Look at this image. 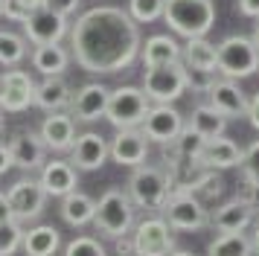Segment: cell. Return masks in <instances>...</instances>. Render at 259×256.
Returning a JSON list of instances; mask_svg holds the SVG:
<instances>
[{
	"label": "cell",
	"instance_id": "cell-3",
	"mask_svg": "<svg viewBox=\"0 0 259 256\" xmlns=\"http://www.w3.org/2000/svg\"><path fill=\"white\" fill-rule=\"evenodd\" d=\"M94 224L108 239H119V236L131 233V227H134V201L128 198V192L119 189V186H111L105 195L96 201Z\"/></svg>",
	"mask_w": 259,
	"mask_h": 256
},
{
	"label": "cell",
	"instance_id": "cell-13",
	"mask_svg": "<svg viewBox=\"0 0 259 256\" xmlns=\"http://www.w3.org/2000/svg\"><path fill=\"white\" fill-rule=\"evenodd\" d=\"M181 128H184V116L172 105H152L140 122V131L146 134V140H154L160 146L175 140L181 134Z\"/></svg>",
	"mask_w": 259,
	"mask_h": 256
},
{
	"label": "cell",
	"instance_id": "cell-31",
	"mask_svg": "<svg viewBox=\"0 0 259 256\" xmlns=\"http://www.w3.org/2000/svg\"><path fill=\"white\" fill-rule=\"evenodd\" d=\"M26 58V38L9 29H0V64L15 67Z\"/></svg>",
	"mask_w": 259,
	"mask_h": 256
},
{
	"label": "cell",
	"instance_id": "cell-30",
	"mask_svg": "<svg viewBox=\"0 0 259 256\" xmlns=\"http://www.w3.org/2000/svg\"><path fill=\"white\" fill-rule=\"evenodd\" d=\"M207 256H250V239L245 236V230L222 233V236L207 247Z\"/></svg>",
	"mask_w": 259,
	"mask_h": 256
},
{
	"label": "cell",
	"instance_id": "cell-40",
	"mask_svg": "<svg viewBox=\"0 0 259 256\" xmlns=\"http://www.w3.org/2000/svg\"><path fill=\"white\" fill-rule=\"evenodd\" d=\"M245 114H247V119H250V125L259 128V93L250 99V102H247V111H245Z\"/></svg>",
	"mask_w": 259,
	"mask_h": 256
},
{
	"label": "cell",
	"instance_id": "cell-9",
	"mask_svg": "<svg viewBox=\"0 0 259 256\" xmlns=\"http://www.w3.org/2000/svg\"><path fill=\"white\" fill-rule=\"evenodd\" d=\"M70 32V21L64 15L50 12L47 6H38L29 12V18L24 21V38L29 44H61V38Z\"/></svg>",
	"mask_w": 259,
	"mask_h": 256
},
{
	"label": "cell",
	"instance_id": "cell-16",
	"mask_svg": "<svg viewBox=\"0 0 259 256\" xmlns=\"http://www.w3.org/2000/svg\"><path fill=\"white\" fill-rule=\"evenodd\" d=\"M108 96H111V88L99 84V81L82 84V88L70 96L73 116H76L79 122H94V119H99V116H105Z\"/></svg>",
	"mask_w": 259,
	"mask_h": 256
},
{
	"label": "cell",
	"instance_id": "cell-45",
	"mask_svg": "<svg viewBox=\"0 0 259 256\" xmlns=\"http://www.w3.org/2000/svg\"><path fill=\"white\" fill-rule=\"evenodd\" d=\"M26 6H29V9H38V6H44V0H24Z\"/></svg>",
	"mask_w": 259,
	"mask_h": 256
},
{
	"label": "cell",
	"instance_id": "cell-24",
	"mask_svg": "<svg viewBox=\"0 0 259 256\" xmlns=\"http://www.w3.org/2000/svg\"><path fill=\"white\" fill-rule=\"evenodd\" d=\"M140 56L146 67H157V64H175L181 61V44L169 35H152L146 38V44L140 47Z\"/></svg>",
	"mask_w": 259,
	"mask_h": 256
},
{
	"label": "cell",
	"instance_id": "cell-35",
	"mask_svg": "<svg viewBox=\"0 0 259 256\" xmlns=\"http://www.w3.org/2000/svg\"><path fill=\"white\" fill-rule=\"evenodd\" d=\"M64 256H108V253H105V247L99 244V239H94V236H76L64 247Z\"/></svg>",
	"mask_w": 259,
	"mask_h": 256
},
{
	"label": "cell",
	"instance_id": "cell-28",
	"mask_svg": "<svg viewBox=\"0 0 259 256\" xmlns=\"http://www.w3.org/2000/svg\"><path fill=\"white\" fill-rule=\"evenodd\" d=\"M181 64L184 67H204L215 70V44H210L207 38H189L181 47Z\"/></svg>",
	"mask_w": 259,
	"mask_h": 256
},
{
	"label": "cell",
	"instance_id": "cell-7",
	"mask_svg": "<svg viewBox=\"0 0 259 256\" xmlns=\"http://www.w3.org/2000/svg\"><path fill=\"white\" fill-rule=\"evenodd\" d=\"M149 96L143 93V88L134 84H122L117 91H111L108 96V108H105V119L117 128H140L143 116L149 111Z\"/></svg>",
	"mask_w": 259,
	"mask_h": 256
},
{
	"label": "cell",
	"instance_id": "cell-44",
	"mask_svg": "<svg viewBox=\"0 0 259 256\" xmlns=\"http://www.w3.org/2000/svg\"><path fill=\"white\" fill-rule=\"evenodd\" d=\"M250 250H256V256H259V224H256V233H253V239H250Z\"/></svg>",
	"mask_w": 259,
	"mask_h": 256
},
{
	"label": "cell",
	"instance_id": "cell-11",
	"mask_svg": "<svg viewBox=\"0 0 259 256\" xmlns=\"http://www.w3.org/2000/svg\"><path fill=\"white\" fill-rule=\"evenodd\" d=\"M47 192L41 181H18V184L6 192V201H9V209H12V219L15 221H29L38 219L44 212V204H47Z\"/></svg>",
	"mask_w": 259,
	"mask_h": 256
},
{
	"label": "cell",
	"instance_id": "cell-8",
	"mask_svg": "<svg viewBox=\"0 0 259 256\" xmlns=\"http://www.w3.org/2000/svg\"><path fill=\"white\" fill-rule=\"evenodd\" d=\"M160 209H163L166 224L175 230H201L210 224V216L201 204V198L192 192H172Z\"/></svg>",
	"mask_w": 259,
	"mask_h": 256
},
{
	"label": "cell",
	"instance_id": "cell-41",
	"mask_svg": "<svg viewBox=\"0 0 259 256\" xmlns=\"http://www.w3.org/2000/svg\"><path fill=\"white\" fill-rule=\"evenodd\" d=\"M12 169V154H9V146L0 143V175H6Z\"/></svg>",
	"mask_w": 259,
	"mask_h": 256
},
{
	"label": "cell",
	"instance_id": "cell-37",
	"mask_svg": "<svg viewBox=\"0 0 259 256\" xmlns=\"http://www.w3.org/2000/svg\"><path fill=\"white\" fill-rule=\"evenodd\" d=\"M29 6H26L24 0H0V15L3 18H9V21L15 23H24L26 18H29Z\"/></svg>",
	"mask_w": 259,
	"mask_h": 256
},
{
	"label": "cell",
	"instance_id": "cell-27",
	"mask_svg": "<svg viewBox=\"0 0 259 256\" xmlns=\"http://www.w3.org/2000/svg\"><path fill=\"white\" fill-rule=\"evenodd\" d=\"M59 244H61V236L53 224H38L32 230H24L21 247L26 250V256H56Z\"/></svg>",
	"mask_w": 259,
	"mask_h": 256
},
{
	"label": "cell",
	"instance_id": "cell-38",
	"mask_svg": "<svg viewBox=\"0 0 259 256\" xmlns=\"http://www.w3.org/2000/svg\"><path fill=\"white\" fill-rule=\"evenodd\" d=\"M79 3H82V0H44V6H47L50 12L64 15V18H70L73 12L79 9Z\"/></svg>",
	"mask_w": 259,
	"mask_h": 256
},
{
	"label": "cell",
	"instance_id": "cell-42",
	"mask_svg": "<svg viewBox=\"0 0 259 256\" xmlns=\"http://www.w3.org/2000/svg\"><path fill=\"white\" fill-rule=\"evenodd\" d=\"M117 242V253L122 256V253H134V242H131V236L125 233V236H119V239H114Z\"/></svg>",
	"mask_w": 259,
	"mask_h": 256
},
{
	"label": "cell",
	"instance_id": "cell-36",
	"mask_svg": "<svg viewBox=\"0 0 259 256\" xmlns=\"http://www.w3.org/2000/svg\"><path fill=\"white\" fill-rule=\"evenodd\" d=\"M184 73H187V88H192V91H210L212 81H215V73L219 70H204V67H184Z\"/></svg>",
	"mask_w": 259,
	"mask_h": 256
},
{
	"label": "cell",
	"instance_id": "cell-47",
	"mask_svg": "<svg viewBox=\"0 0 259 256\" xmlns=\"http://www.w3.org/2000/svg\"><path fill=\"white\" fill-rule=\"evenodd\" d=\"M169 256H192V253H189V250H172Z\"/></svg>",
	"mask_w": 259,
	"mask_h": 256
},
{
	"label": "cell",
	"instance_id": "cell-26",
	"mask_svg": "<svg viewBox=\"0 0 259 256\" xmlns=\"http://www.w3.org/2000/svg\"><path fill=\"white\" fill-rule=\"evenodd\" d=\"M96 212V201L91 195H84L79 189H73L67 195H61V219L67 221L70 227H84L94 221Z\"/></svg>",
	"mask_w": 259,
	"mask_h": 256
},
{
	"label": "cell",
	"instance_id": "cell-18",
	"mask_svg": "<svg viewBox=\"0 0 259 256\" xmlns=\"http://www.w3.org/2000/svg\"><path fill=\"white\" fill-rule=\"evenodd\" d=\"M41 186H44V192L47 195H67L73 192L76 186H79V175H76V166L70 160H44L41 166Z\"/></svg>",
	"mask_w": 259,
	"mask_h": 256
},
{
	"label": "cell",
	"instance_id": "cell-4",
	"mask_svg": "<svg viewBox=\"0 0 259 256\" xmlns=\"http://www.w3.org/2000/svg\"><path fill=\"white\" fill-rule=\"evenodd\" d=\"M215 70L224 79H247L259 70V50L253 38L230 35L215 47Z\"/></svg>",
	"mask_w": 259,
	"mask_h": 256
},
{
	"label": "cell",
	"instance_id": "cell-2",
	"mask_svg": "<svg viewBox=\"0 0 259 256\" xmlns=\"http://www.w3.org/2000/svg\"><path fill=\"white\" fill-rule=\"evenodd\" d=\"M163 21L184 38H204L215 23L212 0H163Z\"/></svg>",
	"mask_w": 259,
	"mask_h": 256
},
{
	"label": "cell",
	"instance_id": "cell-17",
	"mask_svg": "<svg viewBox=\"0 0 259 256\" xmlns=\"http://www.w3.org/2000/svg\"><path fill=\"white\" fill-rule=\"evenodd\" d=\"M9 154H12V166L24 169V172H35L47 160V146H44L41 134L24 131L9 143Z\"/></svg>",
	"mask_w": 259,
	"mask_h": 256
},
{
	"label": "cell",
	"instance_id": "cell-20",
	"mask_svg": "<svg viewBox=\"0 0 259 256\" xmlns=\"http://www.w3.org/2000/svg\"><path fill=\"white\" fill-rule=\"evenodd\" d=\"M242 163V149L236 146L233 140L227 137H212L204 143V149H201L198 154V166L201 169H233V166H239Z\"/></svg>",
	"mask_w": 259,
	"mask_h": 256
},
{
	"label": "cell",
	"instance_id": "cell-15",
	"mask_svg": "<svg viewBox=\"0 0 259 256\" xmlns=\"http://www.w3.org/2000/svg\"><path fill=\"white\" fill-rule=\"evenodd\" d=\"M108 160V140L96 131H84L76 134L70 146V163L76 166V172H96L102 169Z\"/></svg>",
	"mask_w": 259,
	"mask_h": 256
},
{
	"label": "cell",
	"instance_id": "cell-29",
	"mask_svg": "<svg viewBox=\"0 0 259 256\" xmlns=\"http://www.w3.org/2000/svg\"><path fill=\"white\" fill-rule=\"evenodd\" d=\"M189 128H195L204 140H212V137H219V134H224V128H227V116L219 114L212 105H198V108L192 111Z\"/></svg>",
	"mask_w": 259,
	"mask_h": 256
},
{
	"label": "cell",
	"instance_id": "cell-14",
	"mask_svg": "<svg viewBox=\"0 0 259 256\" xmlns=\"http://www.w3.org/2000/svg\"><path fill=\"white\" fill-rule=\"evenodd\" d=\"M108 157H114V163L119 166L134 169L149 157V140L140 128H119L117 137L108 143Z\"/></svg>",
	"mask_w": 259,
	"mask_h": 256
},
{
	"label": "cell",
	"instance_id": "cell-21",
	"mask_svg": "<svg viewBox=\"0 0 259 256\" xmlns=\"http://www.w3.org/2000/svg\"><path fill=\"white\" fill-rule=\"evenodd\" d=\"M41 140L44 146L53 151H70L73 140H76V122H73L70 114H61V111H53L50 116H44L41 122Z\"/></svg>",
	"mask_w": 259,
	"mask_h": 256
},
{
	"label": "cell",
	"instance_id": "cell-48",
	"mask_svg": "<svg viewBox=\"0 0 259 256\" xmlns=\"http://www.w3.org/2000/svg\"><path fill=\"white\" fill-rule=\"evenodd\" d=\"M0 131H3V108H0Z\"/></svg>",
	"mask_w": 259,
	"mask_h": 256
},
{
	"label": "cell",
	"instance_id": "cell-39",
	"mask_svg": "<svg viewBox=\"0 0 259 256\" xmlns=\"http://www.w3.org/2000/svg\"><path fill=\"white\" fill-rule=\"evenodd\" d=\"M236 9L245 18H259V0H236Z\"/></svg>",
	"mask_w": 259,
	"mask_h": 256
},
{
	"label": "cell",
	"instance_id": "cell-6",
	"mask_svg": "<svg viewBox=\"0 0 259 256\" xmlns=\"http://www.w3.org/2000/svg\"><path fill=\"white\" fill-rule=\"evenodd\" d=\"M143 93L149 96V102L154 105H169L181 99L187 93V73L184 64H157V67H146L143 73Z\"/></svg>",
	"mask_w": 259,
	"mask_h": 256
},
{
	"label": "cell",
	"instance_id": "cell-32",
	"mask_svg": "<svg viewBox=\"0 0 259 256\" xmlns=\"http://www.w3.org/2000/svg\"><path fill=\"white\" fill-rule=\"evenodd\" d=\"M24 242V227H21V221H3L0 224V256H12L18 247Z\"/></svg>",
	"mask_w": 259,
	"mask_h": 256
},
{
	"label": "cell",
	"instance_id": "cell-22",
	"mask_svg": "<svg viewBox=\"0 0 259 256\" xmlns=\"http://www.w3.org/2000/svg\"><path fill=\"white\" fill-rule=\"evenodd\" d=\"M207 93H210V105L224 116H242L247 111V96L239 91V84H233V79H215Z\"/></svg>",
	"mask_w": 259,
	"mask_h": 256
},
{
	"label": "cell",
	"instance_id": "cell-46",
	"mask_svg": "<svg viewBox=\"0 0 259 256\" xmlns=\"http://www.w3.org/2000/svg\"><path fill=\"white\" fill-rule=\"evenodd\" d=\"M256 21H259V18H256ZM253 44H256V50H259V23L253 26Z\"/></svg>",
	"mask_w": 259,
	"mask_h": 256
},
{
	"label": "cell",
	"instance_id": "cell-34",
	"mask_svg": "<svg viewBox=\"0 0 259 256\" xmlns=\"http://www.w3.org/2000/svg\"><path fill=\"white\" fill-rule=\"evenodd\" d=\"M242 172H245V181L250 189H259V140L250 143L247 151H242Z\"/></svg>",
	"mask_w": 259,
	"mask_h": 256
},
{
	"label": "cell",
	"instance_id": "cell-5",
	"mask_svg": "<svg viewBox=\"0 0 259 256\" xmlns=\"http://www.w3.org/2000/svg\"><path fill=\"white\" fill-rule=\"evenodd\" d=\"M169 195H172V175L157 166H146V163L134 166L128 178V198L137 207L160 209Z\"/></svg>",
	"mask_w": 259,
	"mask_h": 256
},
{
	"label": "cell",
	"instance_id": "cell-10",
	"mask_svg": "<svg viewBox=\"0 0 259 256\" xmlns=\"http://www.w3.org/2000/svg\"><path fill=\"white\" fill-rule=\"evenodd\" d=\"M131 242L137 256H169L175 247L172 227L166 224V219H143L131 233Z\"/></svg>",
	"mask_w": 259,
	"mask_h": 256
},
{
	"label": "cell",
	"instance_id": "cell-12",
	"mask_svg": "<svg viewBox=\"0 0 259 256\" xmlns=\"http://www.w3.org/2000/svg\"><path fill=\"white\" fill-rule=\"evenodd\" d=\"M35 81L26 70H6L0 76V108L9 114H21L32 105Z\"/></svg>",
	"mask_w": 259,
	"mask_h": 256
},
{
	"label": "cell",
	"instance_id": "cell-1",
	"mask_svg": "<svg viewBox=\"0 0 259 256\" xmlns=\"http://www.w3.org/2000/svg\"><path fill=\"white\" fill-rule=\"evenodd\" d=\"M70 56L88 73H119L140 56V26L125 9L94 6L70 26Z\"/></svg>",
	"mask_w": 259,
	"mask_h": 256
},
{
	"label": "cell",
	"instance_id": "cell-19",
	"mask_svg": "<svg viewBox=\"0 0 259 256\" xmlns=\"http://www.w3.org/2000/svg\"><path fill=\"white\" fill-rule=\"evenodd\" d=\"M256 216V204L250 198H236V201H227L224 207L215 209L212 216V227H219L222 233H239V230H247L250 221Z\"/></svg>",
	"mask_w": 259,
	"mask_h": 256
},
{
	"label": "cell",
	"instance_id": "cell-23",
	"mask_svg": "<svg viewBox=\"0 0 259 256\" xmlns=\"http://www.w3.org/2000/svg\"><path fill=\"white\" fill-rule=\"evenodd\" d=\"M70 84L61 79V76H44L41 84H35V96H32V105H38L41 111H61L70 105Z\"/></svg>",
	"mask_w": 259,
	"mask_h": 256
},
{
	"label": "cell",
	"instance_id": "cell-25",
	"mask_svg": "<svg viewBox=\"0 0 259 256\" xmlns=\"http://www.w3.org/2000/svg\"><path fill=\"white\" fill-rule=\"evenodd\" d=\"M70 58L73 56L61 44H41V47L32 50L29 61H32V67H35L41 76H61V73L67 70V64H70Z\"/></svg>",
	"mask_w": 259,
	"mask_h": 256
},
{
	"label": "cell",
	"instance_id": "cell-33",
	"mask_svg": "<svg viewBox=\"0 0 259 256\" xmlns=\"http://www.w3.org/2000/svg\"><path fill=\"white\" fill-rule=\"evenodd\" d=\"M128 15L137 23H152L163 18V0H128Z\"/></svg>",
	"mask_w": 259,
	"mask_h": 256
},
{
	"label": "cell",
	"instance_id": "cell-43",
	"mask_svg": "<svg viewBox=\"0 0 259 256\" xmlns=\"http://www.w3.org/2000/svg\"><path fill=\"white\" fill-rule=\"evenodd\" d=\"M9 219H12V209H9V201H6V195L0 192V224H3V221H9Z\"/></svg>",
	"mask_w": 259,
	"mask_h": 256
},
{
	"label": "cell",
	"instance_id": "cell-49",
	"mask_svg": "<svg viewBox=\"0 0 259 256\" xmlns=\"http://www.w3.org/2000/svg\"><path fill=\"white\" fill-rule=\"evenodd\" d=\"M122 256H137V253H122Z\"/></svg>",
	"mask_w": 259,
	"mask_h": 256
}]
</instances>
